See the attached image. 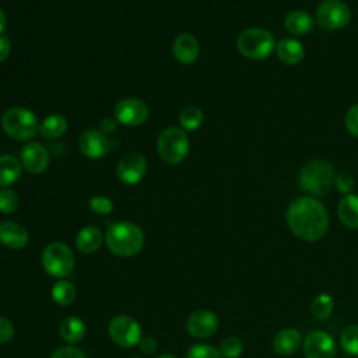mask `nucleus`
<instances>
[{
	"label": "nucleus",
	"instance_id": "1",
	"mask_svg": "<svg viewBox=\"0 0 358 358\" xmlns=\"http://www.w3.org/2000/svg\"><path fill=\"white\" fill-rule=\"evenodd\" d=\"M287 224L299 239L312 242L320 239L329 228L326 207L310 196L295 199L287 210Z\"/></svg>",
	"mask_w": 358,
	"mask_h": 358
},
{
	"label": "nucleus",
	"instance_id": "2",
	"mask_svg": "<svg viewBox=\"0 0 358 358\" xmlns=\"http://www.w3.org/2000/svg\"><path fill=\"white\" fill-rule=\"evenodd\" d=\"M106 245L117 256H134L143 249L144 234L133 222H115L106 229Z\"/></svg>",
	"mask_w": 358,
	"mask_h": 358
},
{
	"label": "nucleus",
	"instance_id": "3",
	"mask_svg": "<svg viewBox=\"0 0 358 358\" xmlns=\"http://www.w3.org/2000/svg\"><path fill=\"white\" fill-rule=\"evenodd\" d=\"M334 182V169L326 159H312L299 172V186L310 194H324Z\"/></svg>",
	"mask_w": 358,
	"mask_h": 358
},
{
	"label": "nucleus",
	"instance_id": "4",
	"mask_svg": "<svg viewBox=\"0 0 358 358\" xmlns=\"http://www.w3.org/2000/svg\"><path fill=\"white\" fill-rule=\"evenodd\" d=\"M1 127L4 133L18 141H27L34 138L39 131V123L36 116L25 108H10L1 117Z\"/></svg>",
	"mask_w": 358,
	"mask_h": 358
},
{
	"label": "nucleus",
	"instance_id": "5",
	"mask_svg": "<svg viewBox=\"0 0 358 358\" xmlns=\"http://www.w3.org/2000/svg\"><path fill=\"white\" fill-rule=\"evenodd\" d=\"M238 50L248 59L262 60L268 57L275 49L273 34L263 28H248L236 39Z\"/></svg>",
	"mask_w": 358,
	"mask_h": 358
},
{
	"label": "nucleus",
	"instance_id": "6",
	"mask_svg": "<svg viewBox=\"0 0 358 358\" xmlns=\"http://www.w3.org/2000/svg\"><path fill=\"white\" fill-rule=\"evenodd\" d=\"M189 148V138L183 129L166 127L158 136L157 151L166 164H180L187 157Z\"/></svg>",
	"mask_w": 358,
	"mask_h": 358
},
{
	"label": "nucleus",
	"instance_id": "7",
	"mask_svg": "<svg viewBox=\"0 0 358 358\" xmlns=\"http://www.w3.org/2000/svg\"><path fill=\"white\" fill-rule=\"evenodd\" d=\"M74 255L71 249L62 242L49 243L42 253V264L48 274L63 278L74 268Z\"/></svg>",
	"mask_w": 358,
	"mask_h": 358
},
{
	"label": "nucleus",
	"instance_id": "8",
	"mask_svg": "<svg viewBox=\"0 0 358 358\" xmlns=\"http://www.w3.org/2000/svg\"><path fill=\"white\" fill-rule=\"evenodd\" d=\"M317 24L329 31L344 28L351 20L350 7L341 0H323L316 8Z\"/></svg>",
	"mask_w": 358,
	"mask_h": 358
},
{
	"label": "nucleus",
	"instance_id": "9",
	"mask_svg": "<svg viewBox=\"0 0 358 358\" xmlns=\"http://www.w3.org/2000/svg\"><path fill=\"white\" fill-rule=\"evenodd\" d=\"M109 336L120 347H133L138 344L141 327L136 319L127 315L116 316L109 323Z\"/></svg>",
	"mask_w": 358,
	"mask_h": 358
},
{
	"label": "nucleus",
	"instance_id": "10",
	"mask_svg": "<svg viewBox=\"0 0 358 358\" xmlns=\"http://www.w3.org/2000/svg\"><path fill=\"white\" fill-rule=\"evenodd\" d=\"M115 119L124 126H138L148 117V106L137 98H124L115 105Z\"/></svg>",
	"mask_w": 358,
	"mask_h": 358
},
{
	"label": "nucleus",
	"instance_id": "11",
	"mask_svg": "<svg viewBox=\"0 0 358 358\" xmlns=\"http://www.w3.org/2000/svg\"><path fill=\"white\" fill-rule=\"evenodd\" d=\"M303 354L306 358H334L336 344L333 337L322 330L309 333L303 341Z\"/></svg>",
	"mask_w": 358,
	"mask_h": 358
},
{
	"label": "nucleus",
	"instance_id": "12",
	"mask_svg": "<svg viewBox=\"0 0 358 358\" xmlns=\"http://www.w3.org/2000/svg\"><path fill=\"white\" fill-rule=\"evenodd\" d=\"M147 171V161L138 152L126 154L116 168L117 178L126 185H136L143 179Z\"/></svg>",
	"mask_w": 358,
	"mask_h": 358
},
{
	"label": "nucleus",
	"instance_id": "13",
	"mask_svg": "<svg viewBox=\"0 0 358 358\" xmlns=\"http://www.w3.org/2000/svg\"><path fill=\"white\" fill-rule=\"evenodd\" d=\"M78 147L81 154L91 159H98L105 157L110 151V140L99 130L90 129L85 130L78 140Z\"/></svg>",
	"mask_w": 358,
	"mask_h": 358
},
{
	"label": "nucleus",
	"instance_id": "14",
	"mask_svg": "<svg viewBox=\"0 0 358 358\" xmlns=\"http://www.w3.org/2000/svg\"><path fill=\"white\" fill-rule=\"evenodd\" d=\"M220 320L217 315L211 310L201 309L193 312L186 322L187 331L197 338H206L213 336L218 330Z\"/></svg>",
	"mask_w": 358,
	"mask_h": 358
},
{
	"label": "nucleus",
	"instance_id": "15",
	"mask_svg": "<svg viewBox=\"0 0 358 358\" xmlns=\"http://www.w3.org/2000/svg\"><path fill=\"white\" fill-rule=\"evenodd\" d=\"M20 159L29 173H42L49 165V152L39 143H28L22 148Z\"/></svg>",
	"mask_w": 358,
	"mask_h": 358
},
{
	"label": "nucleus",
	"instance_id": "16",
	"mask_svg": "<svg viewBox=\"0 0 358 358\" xmlns=\"http://www.w3.org/2000/svg\"><path fill=\"white\" fill-rule=\"evenodd\" d=\"M199 42L190 34H180L175 38L172 43L173 57L182 64H192L199 57Z\"/></svg>",
	"mask_w": 358,
	"mask_h": 358
},
{
	"label": "nucleus",
	"instance_id": "17",
	"mask_svg": "<svg viewBox=\"0 0 358 358\" xmlns=\"http://www.w3.org/2000/svg\"><path fill=\"white\" fill-rule=\"evenodd\" d=\"M27 229L13 221H4L0 224V242L10 249H22L28 243Z\"/></svg>",
	"mask_w": 358,
	"mask_h": 358
},
{
	"label": "nucleus",
	"instance_id": "18",
	"mask_svg": "<svg viewBox=\"0 0 358 358\" xmlns=\"http://www.w3.org/2000/svg\"><path fill=\"white\" fill-rule=\"evenodd\" d=\"M301 343L302 336L296 329H282L275 334L273 347L274 351L280 355H291L299 350Z\"/></svg>",
	"mask_w": 358,
	"mask_h": 358
},
{
	"label": "nucleus",
	"instance_id": "19",
	"mask_svg": "<svg viewBox=\"0 0 358 358\" xmlns=\"http://www.w3.org/2000/svg\"><path fill=\"white\" fill-rule=\"evenodd\" d=\"M275 52L278 59L284 63V64H298L302 62L303 56H305V49L303 45L292 38H284L281 39L277 45H275Z\"/></svg>",
	"mask_w": 358,
	"mask_h": 358
},
{
	"label": "nucleus",
	"instance_id": "20",
	"mask_svg": "<svg viewBox=\"0 0 358 358\" xmlns=\"http://www.w3.org/2000/svg\"><path fill=\"white\" fill-rule=\"evenodd\" d=\"M284 25L287 31H289L294 35H306L313 29L315 21L308 11L292 10L285 15Z\"/></svg>",
	"mask_w": 358,
	"mask_h": 358
},
{
	"label": "nucleus",
	"instance_id": "21",
	"mask_svg": "<svg viewBox=\"0 0 358 358\" xmlns=\"http://www.w3.org/2000/svg\"><path fill=\"white\" fill-rule=\"evenodd\" d=\"M102 232L99 228L88 225L84 227L76 238V246L81 253L90 255L96 252L102 245Z\"/></svg>",
	"mask_w": 358,
	"mask_h": 358
},
{
	"label": "nucleus",
	"instance_id": "22",
	"mask_svg": "<svg viewBox=\"0 0 358 358\" xmlns=\"http://www.w3.org/2000/svg\"><path fill=\"white\" fill-rule=\"evenodd\" d=\"M340 221L348 228H358V194H345L337 207Z\"/></svg>",
	"mask_w": 358,
	"mask_h": 358
},
{
	"label": "nucleus",
	"instance_id": "23",
	"mask_svg": "<svg viewBox=\"0 0 358 358\" xmlns=\"http://www.w3.org/2000/svg\"><path fill=\"white\" fill-rule=\"evenodd\" d=\"M59 333L64 341H67L70 344H76L84 338L85 324L81 319H78L76 316H69L64 320H62Z\"/></svg>",
	"mask_w": 358,
	"mask_h": 358
},
{
	"label": "nucleus",
	"instance_id": "24",
	"mask_svg": "<svg viewBox=\"0 0 358 358\" xmlns=\"http://www.w3.org/2000/svg\"><path fill=\"white\" fill-rule=\"evenodd\" d=\"M21 175V162L13 155H0V187L13 185Z\"/></svg>",
	"mask_w": 358,
	"mask_h": 358
},
{
	"label": "nucleus",
	"instance_id": "25",
	"mask_svg": "<svg viewBox=\"0 0 358 358\" xmlns=\"http://www.w3.org/2000/svg\"><path fill=\"white\" fill-rule=\"evenodd\" d=\"M67 130V120L62 115H49L39 124V131L46 138H57Z\"/></svg>",
	"mask_w": 358,
	"mask_h": 358
},
{
	"label": "nucleus",
	"instance_id": "26",
	"mask_svg": "<svg viewBox=\"0 0 358 358\" xmlns=\"http://www.w3.org/2000/svg\"><path fill=\"white\" fill-rule=\"evenodd\" d=\"M203 110L196 105H187L180 110L179 123L185 130H196L203 123Z\"/></svg>",
	"mask_w": 358,
	"mask_h": 358
},
{
	"label": "nucleus",
	"instance_id": "27",
	"mask_svg": "<svg viewBox=\"0 0 358 358\" xmlns=\"http://www.w3.org/2000/svg\"><path fill=\"white\" fill-rule=\"evenodd\" d=\"M52 298L59 305H70L76 299V287L66 280H59L52 288Z\"/></svg>",
	"mask_w": 358,
	"mask_h": 358
},
{
	"label": "nucleus",
	"instance_id": "28",
	"mask_svg": "<svg viewBox=\"0 0 358 358\" xmlns=\"http://www.w3.org/2000/svg\"><path fill=\"white\" fill-rule=\"evenodd\" d=\"M333 298L327 294H319L310 303V313L319 319V320H323V319H327L331 312H333Z\"/></svg>",
	"mask_w": 358,
	"mask_h": 358
},
{
	"label": "nucleus",
	"instance_id": "29",
	"mask_svg": "<svg viewBox=\"0 0 358 358\" xmlns=\"http://www.w3.org/2000/svg\"><path fill=\"white\" fill-rule=\"evenodd\" d=\"M340 344L347 354L358 355V324L348 326L343 330Z\"/></svg>",
	"mask_w": 358,
	"mask_h": 358
},
{
	"label": "nucleus",
	"instance_id": "30",
	"mask_svg": "<svg viewBox=\"0 0 358 358\" xmlns=\"http://www.w3.org/2000/svg\"><path fill=\"white\" fill-rule=\"evenodd\" d=\"M243 351V343L235 336H228L221 341L220 352L224 358H238Z\"/></svg>",
	"mask_w": 358,
	"mask_h": 358
},
{
	"label": "nucleus",
	"instance_id": "31",
	"mask_svg": "<svg viewBox=\"0 0 358 358\" xmlns=\"http://www.w3.org/2000/svg\"><path fill=\"white\" fill-rule=\"evenodd\" d=\"M18 207V196L11 189L0 190V211L4 214H11Z\"/></svg>",
	"mask_w": 358,
	"mask_h": 358
},
{
	"label": "nucleus",
	"instance_id": "32",
	"mask_svg": "<svg viewBox=\"0 0 358 358\" xmlns=\"http://www.w3.org/2000/svg\"><path fill=\"white\" fill-rule=\"evenodd\" d=\"M186 358H222L220 350L208 344H197L193 345L189 351Z\"/></svg>",
	"mask_w": 358,
	"mask_h": 358
},
{
	"label": "nucleus",
	"instance_id": "33",
	"mask_svg": "<svg viewBox=\"0 0 358 358\" xmlns=\"http://www.w3.org/2000/svg\"><path fill=\"white\" fill-rule=\"evenodd\" d=\"M90 208L96 214L105 215L113 210V203L105 196H94L90 199Z\"/></svg>",
	"mask_w": 358,
	"mask_h": 358
},
{
	"label": "nucleus",
	"instance_id": "34",
	"mask_svg": "<svg viewBox=\"0 0 358 358\" xmlns=\"http://www.w3.org/2000/svg\"><path fill=\"white\" fill-rule=\"evenodd\" d=\"M337 187L338 192L344 193V194H350L355 186V180L352 178L351 173L348 172H340L334 176V182H333Z\"/></svg>",
	"mask_w": 358,
	"mask_h": 358
},
{
	"label": "nucleus",
	"instance_id": "35",
	"mask_svg": "<svg viewBox=\"0 0 358 358\" xmlns=\"http://www.w3.org/2000/svg\"><path fill=\"white\" fill-rule=\"evenodd\" d=\"M345 129L350 134L354 137H358V103H354L350 106V109L345 113Z\"/></svg>",
	"mask_w": 358,
	"mask_h": 358
},
{
	"label": "nucleus",
	"instance_id": "36",
	"mask_svg": "<svg viewBox=\"0 0 358 358\" xmlns=\"http://www.w3.org/2000/svg\"><path fill=\"white\" fill-rule=\"evenodd\" d=\"M50 358H87L85 354L76 347H60L57 348Z\"/></svg>",
	"mask_w": 358,
	"mask_h": 358
},
{
	"label": "nucleus",
	"instance_id": "37",
	"mask_svg": "<svg viewBox=\"0 0 358 358\" xmlns=\"http://www.w3.org/2000/svg\"><path fill=\"white\" fill-rule=\"evenodd\" d=\"M13 336H14L13 323L8 319L0 316V344L10 341L13 338Z\"/></svg>",
	"mask_w": 358,
	"mask_h": 358
},
{
	"label": "nucleus",
	"instance_id": "38",
	"mask_svg": "<svg viewBox=\"0 0 358 358\" xmlns=\"http://www.w3.org/2000/svg\"><path fill=\"white\" fill-rule=\"evenodd\" d=\"M138 348L144 354H154L157 351V348H158V343H157V340L154 337L144 336L138 341Z\"/></svg>",
	"mask_w": 358,
	"mask_h": 358
},
{
	"label": "nucleus",
	"instance_id": "39",
	"mask_svg": "<svg viewBox=\"0 0 358 358\" xmlns=\"http://www.w3.org/2000/svg\"><path fill=\"white\" fill-rule=\"evenodd\" d=\"M10 52H11V43L8 38L0 36V63L8 57Z\"/></svg>",
	"mask_w": 358,
	"mask_h": 358
},
{
	"label": "nucleus",
	"instance_id": "40",
	"mask_svg": "<svg viewBox=\"0 0 358 358\" xmlns=\"http://www.w3.org/2000/svg\"><path fill=\"white\" fill-rule=\"evenodd\" d=\"M115 120L113 119H110V117H105L102 122H101V130H102V133L105 134V133H112L113 130H115Z\"/></svg>",
	"mask_w": 358,
	"mask_h": 358
},
{
	"label": "nucleus",
	"instance_id": "41",
	"mask_svg": "<svg viewBox=\"0 0 358 358\" xmlns=\"http://www.w3.org/2000/svg\"><path fill=\"white\" fill-rule=\"evenodd\" d=\"M6 28V15L3 13V10L0 8V32H3Z\"/></svg>",
	"mask_w": 358,
	"mask_h": 358
},
{
	"label": "nucleus",
	"instance_id": "42",
	"mask_svg": "<svg viewBox=\"0 0 358 358\" xmlns=\"http://www.w3.org/2000/svg\"><path fill=\"white\" fill-rule=\"evenodd\" d=\"M157 358H176L175 355H171V354H162V355H159V357H157Z\"/></svg>",
	"mask_w": 358,
	"mask_h": 358
}]
</instances>
